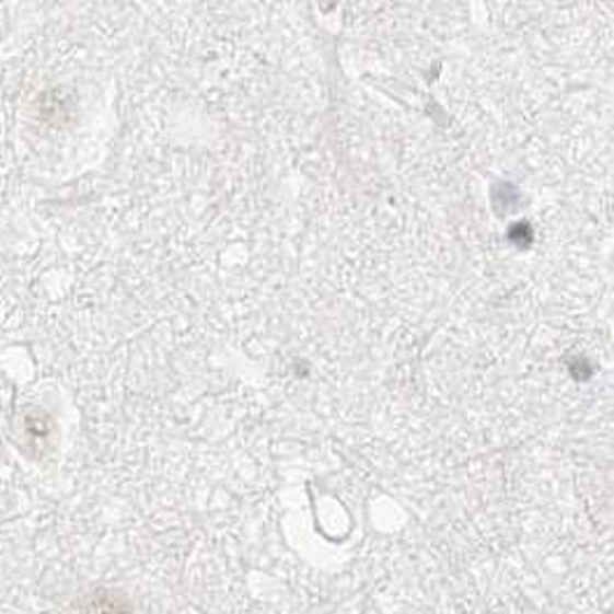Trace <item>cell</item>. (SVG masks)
I'll return each mask as SVG.
<instances>
[{
  "mask_svg": "<svg viewBox=\"0 0 614 614\" xmlns=\"http://www.w3.org/2000/svg\"><path fill=\"white\" fill-rule=\"evenodd\" d=\"M89 614H128V607L119 595H101V599L93 601L89 607Z\"/></svg>",
  "mask_w": 614,
  "mask_h": 614,
  "instance_id": "6da1fadb",
  "label": "cell"
}]
</instances>
